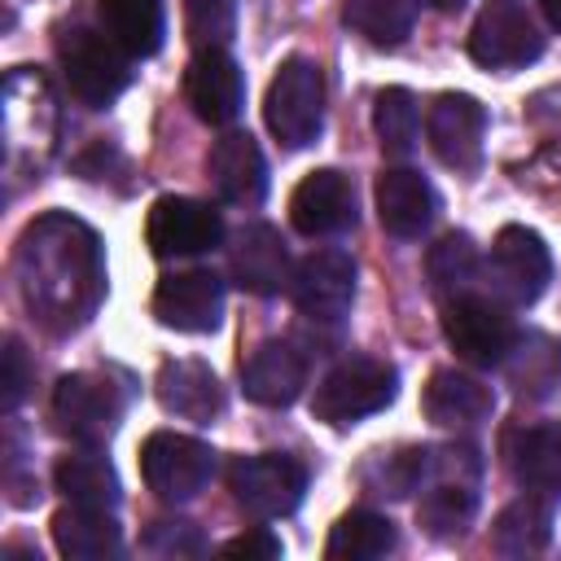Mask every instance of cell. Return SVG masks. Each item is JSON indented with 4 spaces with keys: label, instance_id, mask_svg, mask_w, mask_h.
<instances>
[{
    "label": "cell",
    "instance_id": "83f0119b",
    "mask_svg": "<svg viewBox=\"0 0 561 561\" xmlns=\"http://www.w3.org/2000/svg\"><path fill=\"white\" fill-rule=\"evenodd\" d=\"M53 482L57 491L70 500V504H88V508H118L123 491H118V473L105 456L96 451H75V456H61L57 469H53Z\"/></svg>",
    "mask_w": 561,
    "mask_h": 561
},
{
    "label": "cell",
    "instance_id": "4dcf8cb0",
    "mask_svg": "<svg viewBox=\"0 0 561 561\" xmlns=\"http://www.w3.org/2000/svg\"><path fill=\"white\" fill-rule=\"evenodd\" d=\"M491 539H495V552H504V557H535V552H543L548 539H552V508H548V500H539L530 491L522 500H513L495 517Z\"/></svg>",
    "mask_w": 561,
    "mask_h": 561
},
{
    "label": "cell",
    "instance_id": "603a6c76",
    "mask_svg": "<svg viewBox=\"0 0 561 561\" xmlns=\"http://www.w3.org/2000/svg\"><path fill=\"white\" fill-rule=\"evenodd\" d=\"M508 469H513L517 486H526L530 495L557 504L561 500V421L530 425V430L513 434Z\"/></svg>",
    "mask_w": 561,
    "mask_h": 561
},
{
    "label": "cell",
    "instance_id": "5bb4252c",
    "mask_svg": "<svg viewBox=\"0 0 561 561\" xmlns=\"http://www.w3.org/2000/svg\"><path fill=\"white\" fill-rule=\"evenodd\" d=\"M153 316L175 333H210L224 316V280L210 267L162 276L153 289Z\"/></svg>",
    "mask_w": 561,
    "mask_h": 561
},
{
    "label": "cell",
    "instance_id": "52a82bcc",
    "mask_svg": "<svg viewBox=\"0 0 561 561\" xmlns=\"http://www.w3.org/2000/svg\"><path fill=\"white\" fill-rule=\"evenodd\" d=\"M443 337L456 351V359L473 364V368H495L504 364L517 329L504 302H495L491 294H460L443 307Z\"/></svg>",
    "mask_w": 561,
    "mask_h": 561
},
{
    "label": "cell",
    "instance_id": "3957f363",
    "mask_svg": "<svg viewBox=\"0 0 561 561\" xmlns=\"http://www.w3.org/2000/svg\"><path fill=\"white\" fill-rule=\"evenodd\" d=\"M263 123L280 140V149H307L324 127V75L307 57L280 61L276 79L267 83Z\"/></svg>",
    "mask_w": 561,
    "mask_h": 561
},
{
    "label": "cell",
    "instance_id": "f35d334b",
    "mask_svg": "<svg viewBox=\"0 0 561 561\" xmlns=\"http://www.w3.org/2000/svg\"><path fill=\"white\" fill-rule=\"evenodd\" d=\"M539 9H543V18H548V26L561 35V0H539Z\"/></svg>",
    "mask_w": 561,
    "mask_h": 561
},
{
    "label": "cell",
    "instance_id": "1f68e13d",
    "mask_svg": "<svg viewBox=\"0 0 561 561\" xmlns=\"http://www.w3.org/2000/svg\"><path fill=\"white\" fill-rule=\"evenodd\" d=\"M342 22L377 48H399L412 35L416 0H342Z\"/></svg>",
    "mask_w": 561,
    "mask_h": 561
},
{
    "label": "cell",
    "instance_id": "6da1fadb",
    "mask_svg": "<svg viewBox=\"0 0 561 561\" xmlns=\"http://www.w3.org/2000/svg\"><path fill=\"white\" fill-rule=\"evenodd\" d=\"M18 289L26 311L48 329V333H70L79 329L105 289V267H101V241L88 224L70 215H44L35 219L22 241H18Z\"/></svg>",
    "mask_w": 561,
    "mask_h": 561
},
{
    "label": "cell",
    "instance_id": "836d02e7",
    "mask_svg": "<svg viewBox=\"0 0 561 561\" xmlns=\"http://www.w3.org/2000/svg\"><path fill=\"white\" fill-rule=\"evenodd\" d=\"M430 451H434V447H403V451L377 456V460L364 469V486H368L373 495H390V500H403V495L421 491L425 478H430Z\"/></svg>",
    "mask_w": 561,
    "mask_h": 561
},
{
    "label": "cell",
    "instance_id": "30bf717a",
    "mask_svg": "<svg viewBox=\"0 0 561 561\" xmlns=\"http://www.w3.org/2000/svg\"><path fill=\"white\" fill-rule=\"evenodd\" d=\"M145 241L158 259H193L224 241V215L197 197H158L145 219Z\"/></svg>",
    "mask_w": 561,
    "mask_h": 561
},
{
    "label": "cell",
    "instance_id": "ffe728a7",
    "mask_svg": "<svg viewBox=\"0 0 561 561\" xmlns=\"http://www.w3.org/2000/svg\"><path fill=\"white\" fill-rule=\"evenodd\" d=\"M153 390L171 416H184L193 425H210L224 412V386L202 359H167L153 377Z\"/></svg>",
    "mask_w": 561,
    "mask_h": 561
},
{
    "label": "cell",
    "instance_id": "4fadbf2b",
    "mask_svg": "<svg viewBox=\"0 0 561 561\" xmlns=\"http://www.w3.org/2000/svg\"><path fill=\"white\" fill-rule=\"evenodd\" d=\"M430 149L451 171H473L482 162V136H486V110L469 92H443L430 105L425 118Z\"/></svg>",
    "mask_w": 561,
    "mask_h": 561
},
{
    "label": "cell",
    "instance_id": "2e32d148",
    "mask_svg": "<svg viewBox=\"0 0 561 561\" xmlns=\"http://www.w3.org/2000/svg\"><path fill=\"white\" fill-rule=\"evenodd\" d=\"M184 96L210 127H228L245 105V79L224 48H202L184 70Z\"/></svg>",
    "mask_w": 561,
    "mask_h": 561
},
{
    "label": "cell",
    "instance_id": "ac0fdd59",
    "mask_svg": "<svg viewBox=\"0 0 561 561\" xmlns=\"http://www.w3.org/2000/svg\"><path fill=\"white\" fill-rule=\"evenodd\" d=\"M241 386H245V399L259 408H289L307 386V355L294 342L272 337L254 346L250 359L241 364Z\"/></svg>",
    "mask_w": 561,
    "mask_h": 561
},
{
    "label": "cell",
    "instance_id": "d6986e66",
    "mask_svg": "<svg viewBox=\"0 0 561 561\" xmlns=\"http://www.w3.org/2000/svg\"><path fill=\"white\" fill-rule=\"evenodd\" d=\"M206 175L228 206H259L267 197V162L250 131H224L206 158Z\"/></svg>",
    "mask_w": 561,
    "mask_h": 561
},
{
    "label": "cell",
    "instance_id": "277c9868",
    "mask_svg": "<svg viewBox=\"0 0 561 561\" xmlns=\"http://www.w3.org/2000/svg\"><path fill=\"white\" fill-rule=\"evenodd\" d=\"M57 61H61L66 88H70L83 105H92V110L118 101L123 88L131 83V61H127V53H123L110 35H101V31H92V26H70V31H61V39H57Z\"/></svg>",
    "mask_w": 561,
    "mask_h": 561
},
{
    "label": "cell",
    "instance_id": "ab89813d",
    "mask_svg": "<svg viewBox=\"0 0 561 561\" xmlns=\"http://www.w3.org/2000/svg\"><path fill=\"white\" fill-rule=\"evenodd\" d=\"M430 4H434V9H443V13H456L465 0H430Z\"/></svg>",
    "mask_w": 561,
    "mask_h": 561
},
{
    "label": "cell",
    "instance_id": "ba28073f",
    "mask_svg": "<svg viewBox=\"0 0 561 561\" xmlns=\"http://www.w3.org/2000/svg\"><path fill=\"white\" fill-rule=\"evenodd\" d=\"M228 491L250 517H289L302 504L307 469L280 451L237 456L228 469Z\"/></svg>",
    "mask_w": 561,
    "mask_h": 561
},
{
    "label": "cell",
    "instance_id": "f546056e",
    "mask_svg": "<svg viewBox=\"0 0 561 561\" xmlns=\"http://www.w3.org/2000/svg\"><path fill=\"white\" fill-rule=\"evenodd\" d=\"M425 276H430V289L434 298L451 302L460 294H469V285L482 276V259H478V245L469 232H447L430 245L425 254Z\"/></svg>",
    "mask_w": 561,
    "mask_h": 561
},
{
    "label": "cell",
    "instance_id": "7c38bea8",
    "mask_svg": "<svg viewBox=\"0 0 561 561\" xmlns=\"http://www.w3.org/2000/svg\"><path fill=\"white\" fill-rule=\"evenodd\" d=\"M294 307L316 324H337L355 298V259L346 250H311L289 280Z\"/></svg>",
    "mask_w": 561,
    "mask_h": 561
},
{
    "label": "cell",
    "instance_id": "cb8c5ba5",
    "mask_svg": "<svg viewBox=\"0 0 561 561\" xmlns=\"http://www.w3.org/2000/svg\"><path fill=\"white\" fill-rule=\"evenodd\" d=\"M53 543L70 561H105L123 552V530L114 522V508L70 504L53 517Z\"/></svg>",
    "mask_w": 561,
    "mask_h": 561
},
{
    "label": "cell",
    "instance_id": "74e56055",
    "mask_svg": "<svg viewBox=\"0 0 561 561\" xmlns=\"http://www.w3.org/2000/svg\"><path fill=\"white\" fill-rule=\"evenodd\" d=\"M224 552H228V557H245V561H272V557H280V539H276L267 526H254V530L228 539Z\"/></svg>",
    "mask_w": 561,
    "mask_h": 561
},
{
    "label": "cell",
    "instance_id": "8fae6325",
    "mask_svg": "<svg viewBox=\"0 0 561 561\" xmlns=\"http://www.w3.org/2000/svg\"><path fill=\"white\" fill-rule=\"evenodd\" d=\"M123 408V390L101 373H66L53 390V416L79 443H105L118 430Z\"/></svg>",
    "mask_w": 561,
    "mask_h": 561
},
{
    "label": "cell",
    "instance_id": "f1b7e54d",
    "mask_svg": "<svg viewBox=\"0 0 561 561\" xmlns=\"http://www.w3.org/2000/svg\"><path fill=\"white\" fill-rule=\"evenodd\" d=\"M394 522L373 513V508H351L337 517V526L329 530L324 557L329 561H377L394 548Z\"/></svg>",
    "mask_w": 561,
    "mask_h": 561
},
{
    "label": "cell",
    "instance_id": "8d00e7d4",
    "mask_svg": "<svg viewBox=\"0 0 561 561\" xmlns=\"http://www.w3.org/2000/svg\"><path fill=\"white\" fill-rule=\"evenodd\" d=\"M26 381H31V368H26V351L18 337H4V412H13L26 394Z\"/></svg>",
    "mask_w": 561,
    "mask_h": 561
},
{
    "label": "cell",
    "instance_id": "d590c367",
    "mask_svg": "<svg viewBox=\"0 0 561 561\" xmlns=\"http://www.w3.org/2000/svg\"><path fill=\"white\" fill-rule=\"evenodd\" d=\"M145 548L153 557H197L206 548V539L197 535L193 522H153L145 535Z\"/></svg>",
    "mask_w": 561,
    "mask_h": 561
},
{
    "label": "cell",
    "instance_id": "d4e9b609",
    "mask_svg": "<svg viewBox=\"0 0 561 561\" xmlns=\"http://www.w3.org/2000/svg\"><path fill=\"white\" fill-rule=\"evenodd\" d=\"M500 368L508 373V386L522 399H548L561 386V342L552 333L526 329V333L513 337Z\"/></svg>",
    "mask_w": 561,
    "mask_h": 561
},
{
    "label": "cell",
    "instance_id": "484cf974",
    "mask_svg": "<svg viewBox=\"0 0 561 561\" xmlns=\"http://www.w3.org/2000/svg\"><path fill=\"white\" fill-rule=\"evenodd\" d=\"M101 26L127 57H153L167 35L162 0H101Z\"/></svg>",
    "mask_w": 561,
    "mask_h": 561
},
{
    "label": "cell",
    "instance_id": "9a60e30c",
    "mask_svg": "<svg viewBox=\"0 0 561 561\" xmlns=\"http://www.w3.org/2000/svg\"><path fill=\"white\" fill-rule=\"evenodd\" d=\"M355 184L351 175L324 167V171H311L294 197H289V224L302 232V237H337L346 228H355Z\"/></svg>",
    "mask_w": 561,
    "mask_h": 561
},
{
    "label": "cell",
    "instance_id": "8992f818",
    "mask_svg": "<svg viewBox=\"0 0 561 561\" xmlns=\"http://www.w3.org/2000/svg\"><path fill=\"white\" fill-rule=\"evenodd\" d=\"M140 473H145V486L158 500L184 504V500H193V495H202L210 486V478H215V451H210V443H202L193 434L158 430L140 447Z\"/></svg>",
    "mask_w": 561,
    "mask_h": 561
},
{
    "label": "cell",
    "instance_id": "d6a6232c",
    "mask_svg": "<svg viewBox=\"0 0 561 561\" xmlns=\"http://www.w3.org/2000/svg\"><path fill=\"white\" fill-rule=\"evenodd\" d=\"M373 131H377V145L386 158H408L421 136L416 96L408 88H381L373 101Z\"/></svg>",
    "mask_w": 561,
    "mask_h": 561
},
{
    "label": "cell",
    "instance_id": "e575fe53",
    "mask_svg": "<svg viewBox=\"0 0 561 561\" xmlns=\"http://www.w3.org/2000/svg\"><path fill=\"white\" fill-rule=\"evenodd\" d=\"M237 31V0H188V39L202 48H224Z\"/></svg>",
    "mask_w": 561,
    "mask_h": 561
},
{
    "label": "cell",
    "instance_id": "5b68a950",
    "mask_svg": "<svg viewBox=\"0 0 561 561\" xmlns=\"http://www.w3.org/2000/svg\"><path fill=\"white\" fill-rule=\"evenodd\" d=\"M482 280H486V294L495 302L530 307L552 280V254H548L543 237L522 228V224L500 228L491 241V254L482 263Z\"/></svg>",
    "mask_w": 561,
    "mask_h": 561
},
{
    "label": "cell",
    "instance_id": "44dd1931",
    "mask_svg": "<svg viewBox=\"0 0 561 561\" xmlns=\"http://www.w3.org/2000/svg\"><path fill=\"white\" fill-rule=\"evenodd\" d=\"M434 210H438V202H434V188L421 171L390 167L377 175V219L390 237H403V241L421 237L430 228Z\"/></svg>",
    "mask_w": 561,
    "mask_h": 561
},
{
    "label": "cell",
    "instance_id": "7a4b0ae2",
    "mask_svg": "<svg viewBox=\"0 0 561 561\" xmlns=\"http://www.w3.org/2000/svg\"><path fill=\"white\" fill-rule=\"evenodd\" d=\"M394 390H399L394 364L373 359V355H346L320 377L311 394V416L342 430V425H355L359 416L381 412L394 399Z\"/></svg>",
    "mask_w": 561,
    "mask_h": 561
},
{
    "label": "cell",
    "instance_id": "4316f807",
    "mask_svg": "<svg viewBox=\"0 0 561 561\" xmlns=\"http://www.w3.org/2000/svg\"><path fill=\"white\" fill-rule=\"evenodd\" d=\"M473 513H478V482H460V478H434L416 504V522L425 526L430 539H460L473 526Z\"/></svg>",
    "mask_w": 561,
    "mask_h": 561
},
{
    "label": "cell",
    "instance_id": "7402d4cb",
    "mask_svg": "<svg viewBox=\"0 0 561 561\" xmlns=\"http://www.w3.org/2000/svg\"><path fill=\"white\" fill-rule=\"evenodd\" d=\"M421 408L443 430H473L495 412V394H491V386H482L469 373L438 368L421 394Z\"/></svg>",
    "mask_w": 561,
    "mask_h": 561
},
{
    "label": "cell",
    "instance_id": "9c48e42d",
    "mask_svg": "<svg viewBox=\"0 0 561 561\" xmlns=\"http://www.w3.org/2000/svg\"><path fill=\"white\" fill-rule=\"evenodd\" d=\"M543 53L539 22L517 0H491L482 4L473 31H469V57L486 70H517L530 66Z\"/></svg>",
    "mask_w": 561,
    "mask_h": 561
},
{
    "label": "cell",
    "instance_id": "e0dca14e",
    "mask_svg": "<svg viewBox=\"0 0 561 561\" xmlns=\"http://www.w3.org/2000/svg\"><path fill=\"white\" fill-rule=\"evenodd\" d=\"M228 272L245 294H259V298H272L280 289H289V280H294L289 250H285V241L272 224H245L232 237Z\"/></svg>",
    "mask_w": 561,
    "mask_h": 561
}]
</instances>
